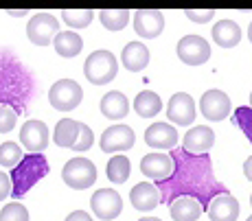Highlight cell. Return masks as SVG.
<instances>
[{
    "mask_svg": "<svg viewBox=\"0 0 252 221\" xmlns=\"http://www.w3.org/2000/svg\"><path fill=\"white\" fill-rule=\"evenodd\" d=\"M244 175H246V177H248V180L252 182V156H250L248 160L244 162Z\"/></svg>",
    "mask_w": 252,
    "mask_h": 221,
    "instance_id": "38",
    "label": "cell"
},
{
    "mask_svg": "<svg viewBox=\"0 0 252 221\" xmlns=\"http://www.w3.org/2000/svg\"><path fill=\"white\" fill-rule=\"evenodd\" d=\"M129 201L140 213H149V210H154L160 204V193H158V189L152 182H140L129 193Z\"/></svg>",
    "mask_w": 252,
    "mask_h": 221,
    "instance_id": "19",
    "label": "cell"
},
{
    "mask_svg": "<svg viewBox=\"0 0 252 221\" xmlns=\"http://www.w3.org/2000/svg\"><path fill=\"white\" fill-rule=\"evenodd\" d=\"M208 217L211 221H237L239 219V201L230 193L217 195L208 206Z\"/></svg>",
    "mask_w": 252,
    "mask_h": 221,
    "instance_id": "18",
    "label": "cell"
},
{
    "mask_svg": "<svg viewBox=\"0 0 252 221\" xmlns=\"http://www.w3.org/2000/svg\"><path fill=\"white\" fill-rule=\"evenodd\" d=\"M9 195H11V180H9L7 173L0 171V201L7 199Z\"/></svg>",
    "mask_w": 252,
    "mask_h": 221,
    "instance_id": "36",
    "label": "cell"
},
{
    "mask_svg": "<svg viewBox=\"0 0 252 221\" xmlns=\"http://www.w3.org/2000/svg\"><path fill=\"white\" fill-rule=\"evenodd\" d=\"M129 18H132V13L127 9H103L99 13L101 25L108 28V31H123L127 27Z\"/></svg>",
    "mask_w": 252,
    "mask_h": 221,
    "instance_id": "28",
    "label": "cell"
},
{
    "mask_svg": "<svg viewBox=\"0 0 252 221\" xmlns=\"http://www.w3.org/2000/svg\"><path fill=\"white\" fill-rule=\"evenodd\" d=\"M0 221H29V210L24 208L20 201H9L0 210Z\"/></svg>",
    "mask_w": 252,
    "mask_h": 221,
    "instance_id": "32",
    "label": "cell"
},
{
    "mask_svg": "<svg viewBox=\"0 0 252 221\" xmlns=\"http://www.w3.org/2000/svg\"><path fill=\"white\" fill-rule=\"evenodd\" d=\"M184 16H187L191 22H195V25H204V22L213 20L215 9H187V11H184Z\"/></svg>",
    "mask_w": 252,
    "mask_h": 221,
    "instance_id": "35",
    "label": "cell"
},
{
    "mask_svg": "<svg viewBox=\"0 0 252 221\" xmlns=\"http://www.w3.org/2000/svg\"><path fill=\"white\" fill-rule=\"evenodd\" d=\"M99 108H101V114H103L105 118H110V121H119V118L127 116L129 101L121 90H112V92H108L103 99H101Z\"/></svg>",
    "mask_w": 252,
    "mask_h": 221,
    "instance_id": "22",
    "label": "cell"
},
{
    "mask_svg": "<svg viewBox=\"0 0 252 221\" xmlns=\"http://www.w3.org/2000/svg\"><path fill=\"white\" fill-rule=\"evenodd\" d=\"M134 31H136L138 37L143 40H154L162 33L164 28V16L162 11H156V9H138L134 13Z\"/></svg>",
    "mask_w": 252,
    "mask_h": 221,
    "instance_id": "13",
    "label": "cell"
},
{
    "mask_svg": "<svg viewBox=\"0 0 252 221\" xmlns=\"http://www.w3.org/2000/svg\"><path fill=\"white\" fill-rule=\"evenodd\" d=\"M62 20L70 28H86L94 20V11L92 9H64L62 11Z\"/></svg>",
    "mask_w": 252,
    "mask_h": 221,
    "instance_id": "29",
    "label": "cell"
},
{
    "mask_svg": "<svg viewBox=\"0 0 252 221\" xmlns=\"http://www.w3.org/2000/svg\"><path fill=\"white\" fill-rule=\"evenodd\" d=\"M64 221H92V217L86 213V210H75V213H70Z\"/></svg>",
    "mask_w": 252,
    "mask_h": 221,
    "instance_id": "37",
    "label": "cell"
},
{
    "mask_svg": "<svg viewBox=\"0 0 252 221\" xmlns=\"http://www.w3.org/2000/svg\"><path fill=\"white\" fill-rule=\"evenodd\" d=\"M136 142V134L129 125H112L101 134V151L103 153H116L127 151Z\"/></svg>",
    "mask_w": 252,
    "mask_h": 221,
    "instance_id": "10",
    "label": "cell"
},
{
    "mask_svg": "<svg viewBox=\"0 0 252 221\" xmlns=\"http://www.w3.org/2000/svg\"><path fill=\"white\" fill-rule=\"evenodd\" d=\"M92 142H94V134H92V129L88 127V125L81 123L79 136H77V140H75V145H72V149H75V151H88V149L92 147Z\"/></svg>",
    "mask_w": 252,
    "mask_h": 221,
    "instance_id": "33",
    "label": "cell"
},
{
    "mask_svg": "<svg viewBox=\"0 0 252 221\" xmlns=\"http://www.w3.org/2000/svg\"><path fill=\"white\" fill-rule=\"evenodd\" d=\"M116 73H119V61L110 51H94L90 57H86L84 75L90 83L94 85L110 83L116 77Z\"/></svg>",
    "mask_w": 252,
    "mask_h": 221,
    "instance_id": "4",
    "label": "cell"
},
{
    "mask_svg": "<svg viewBox=\"0 0 252 221\" xmlns=\"http://www.w3.org/2000/svg\"><path fill=\"white\" fill-rule=\"evenodd\" d=\"M182 149L189 151L191 156H202V153H208L211 147L215 145V132L208 125H197V127H191L182 138Z\"/></svg>",
    "mask_w": 252,
    "mask_h": 221,
    "instance_id": "15",
    "label": "cell"
},
{
    "mask_svg": "<svg viewBox=\"0 0 252 221\" xmlns=\"http://www.w3.org/2000/svg\"><path fill=\"white\" fill-rule=\"evenodd\" d=\"M250 110H252V92H250Z\"/></svg>",
    "mask_w": 252,
    "mask_h": 221,
    "instance_id": "42",
    "label": "cell"
},
{
    "mask_svg": "<svg viewBox=\"0 0 252 221\" xmlns=\"http://www.w3.org/2000/svg\"><path fill=\"white\" fill-rule=\"evenodd\" d=\"M173 162V171L167 180L156 182V189L160 193V204L171 206L180 197H193L200 201V206L208 210L211 201L217 195L228 193L220 180H215L213 173V160L208 153L191 156L182 147L171 149L169 153Z\"/></svg>",
    "mask_w": 252,
    "mask_h": 221,
    "instance_id": "1",
    "label": "cell"
},
{
    "mask_svg": "<svg viewBox=\"0 0 252 221\" xmlns=\"http://www.w3.org/2000/svg\"><path fill=\"white\" fill-rule=\"evenodd\" d=\"M53 46H55L57 55L66 57V59H72V57H77L81 53V49H84V40H81L75 31H60L55 35V40H53Z\"/></svg>",
    "mask_w": 252,
    "mask_h": 221,
    "instance_id": "24",
    "label": "cell"
},
{
    "mask_svg": "<svg viewBox=\"0 0 252 221\" xmlns=\"http://www.w3.org/2000/svg\"><path fill=\"white\" fill-rule=\"evenodd\" d=\"M195 101H193L191 94L187 92H176L171 99H169L167 105V116L173 125H180V127H189L193 121H195Z\"/></svg>",
    "mask_w": 252,
    "mask_h": 221,
    "instance_id": "11",
    "label": "cell"
},
{
    "mask_svg": "<svg viewBox=\"0 0 252 221\" xmlns=\"http://www.w3.org/2000/svg\"><path fill=\"white\" fill-rule=\"evenodd\" d=\"M35 97L33 73L9 49H0V105L11 108L16 114L27 112Z\"/></svg>",
    "mask_w": 252,
    "mask_h": 221,
    "instance_id": "2",
    "label": "cell"
},
{
    "mask_svg": "<svg viewBox=\"0 0 252 221\" xmlns=\"http://www.w3.org/2000/svg\"><path fill=\"white\" fill-rule=\"evenodd\" d=\"M121 61L129 73H140L149 64V49L143 42H129L121 53Z\"/></svg>",
    "mask_w": 252,
    "mask_h": 221,
    "instance_id": "21",
    "label": "cell"
},
{
    "mask_svg": "<svg viewBox=\"0 0 252 221\" xmlns=\"http://www.w3.org/2000/svg\"><path fill=\"white\" fill-rule=\"evenodd\" d=\"M90 208L101 221H112L123 210V199L114 189H99L90 199Z\"/></svg>",
    "mask_w": 252,
    "mask_h": 221,
    "instance_id": "9",
    "label": "cell"
},
{
    "mask_svg": "<svg viewBox=\"0 0 252 221\" xmlns=\"http://www.w3.org/2000/svg\"><path fill=\"white\" fill-rule=\"evenodd\" d=\"M105 173H108V180L112 184H125L129 180V173H132V165L125 156H112Z\"/></svg>",
    "mask_w": 252,
    "mask_h": 221,
    "instance_id": "27",
    "label": "cell"
},
{
    "mask_svg": "<svg viewBox=\"0 0 252 221\" xmlns=\"http://www.w3.org/2000/svg\"><path fill=\"white\" fill-rule=\"evenodd\" d=\"M140 171L145 177L154 182H162L171 175L173 171V162L169 158V153H147L140 162Z\"/></svg>",
    "mask_w": 252,
    "mask_h": 221,
    "instance_id": "17",
    "label": "cell"
},
{
    "mask_svg": "<svg viewBox=\"0 0 252 221\" xmlns=\"http://www.w3.org/2000/svg\"><path fill=\"white\" fill-rule=\"evenodd\" d=\"M250 204H252V195H250Z\"/></svg>",
    "mask_w": 252,
    "mask_h": 221,
    "instance_id": "44",
    "label": "cell"
},
{
    "mask_svg": "<svg viewBox=\"0 0 252 221\" xmlns=\"http://www.w3.org/2000/svg\"><path fill=\"white\" fill-rule=\"evenodd\" d=\"M9 16H13V18H20V16H24V13H27V11H24V9H18V11H13V9H9Z\"/></svg>",
    "mask_w": 252,
    "mask_h": 221,
    "instance_id": "39",
    "label": "cell"
},
{
    "mask_svg": "<svg viewBox=\"0 0 252 221\" xmlns=\"http://www.w3.org/2000/svg\"><path fill=\"white\" fill-rule=\"evenodd\" d=\"M22 158H24V153H22L20 145H16V142H11V140L0 145V165H2L4 169H13Z\"/></svg>",
    "mask_w": 252,
    "mask_h": 221,
    "instance_id": "30",
    "label": "cell"
},
{
    "mask_svg": "<svg viewBox=\"0 0 252 221\" xmlns=\"http://www.w3.org/2000/svg\"><path fill=\"white\" fill-rule=\"evenodd\" d=\"M18 114L13 112L7 105H0V134H9L13 127H16Z\"/></svg>",
    "mask_w": 252,
    "mask_h": 221,
    "instance_id": "34",
    "label": "cell"
},
{
    "mask_svg": "<svg viewBox=\"0 0 252 221\" xmlns=\"http://www.w3.org/2000/svg\"><path fill=\"white\" fill-rule=\"evenodd\" d=\"M160 110H162V99L158 97L156 92H152V90H143V92H138L136 99H134V112L143 118L156 116Z\"/></svg>",
    "mask_w": 252,
    "mask_h": 221,
    "instance_id": "26",
    "label": "cell"
},
{
    "mask_svg": "<svg viewBox=\"0 0 252 221\" xmlns=\"http://www.w3.org/2000/svg\"><path fill=\"white\" fill-rule=\"evenodd\" d=\"M20 145L29 153H42L48 147V127L42 121H27L20 129Z\"/></svg>",
    "mask_w": 252,
    "mask_h": 221,
    "instance_id": "14",
    "label": "cell"
},
{
    "mask_svg": "<svg viewBox=\"0 0 252 221\" xmlns=\"http://www.w3.org/2000/svg\"><path fill=\"white\" fill-rule=\"evenodd\" d=\"M202 213H204V208L193 197H180L169 206V215L173 221H197L202 217Z\"/></svg>",
    "mask_w": 252,
    "mask_h": 221,
    "instance_id": "23",
    "label": "cell"
},
{
    "mask_svg": "<svg viewBox=\"0 0 252 221\" xmlns=\"http://www.w3.org/2000/svg\"><path fill=\"white\" fill-rule=\"evenodd\" d=\"M84 99V90L77 83L75 79H60L51 85V92H48V101H51V108L57 112H70Z\"/></svg>",
    "mask_w": 252,
    "mask_h": 221,
    "instance_id": "6",
    "label": "cell"
},
{
    "mask_svg": "<svg viewBox=\"0 0 252 221\" xmlns=\"http://www.w3.org/2000/svg\"><path fill=\"white\" fill-rule=\"evenodd\" d=\"M57 33H60V22H57V18L53 13H46V11L35 13L27 22V37L35 46H48L55 40Z\"/></svg>",
    "mask_w": 252,
    "mask_h": 221,
    "instance_id": "7",
    "label": "cell"
},
{
    "mask_svg": "<svg viewBox=\"0 0 252 221\" xmlns=\"http://www.w3.org/2000/svg\"><path fill=\"white\" fill-rule=\"evenodd\" d=\"M211 35L217 46H221V49H232V46H237L241 42V28L235 20H226L224 18V20L213 25Z\"/></svg>",
    "mask_w": 252,
    "mask_h": 221,
    "instance_id": "20",
    "label": "cell"
},
{
    "mask_svg": "<svg viewBox=\"0 0 252 221\" xmlns=\"http://www.w3.org/2000/svg\"><path fill=\"white\" fill-rule=\"evenodd\" d=\"M79 121H72V118H62L60 123L55 125V132H53V142L57 147H68L72 149L77 136H79Z\"/></svg>",
    "mask_w": 252,
    "mask_h": 221,
    "instance_id": "25",
    "label": "cell"
},
{
    "mask_svg": "<svg viewBox=\"0 0 252 221\" xmlns=\"http://www.w3.org/2000/svg\"><path fill=\"white\" fill-rule=\"evenodd\" d=\"M232 121H235L237 127L246 134V138H248L250 145H252V110L246 108V105L237 108L235 112H232Z\"/></svg>",
    "mask_w": 252,
    "mask_h": 221,
    "instance_id": "31",
    "label": "cell"
},
{
    "mask_svg": "<svg viewBox=\"0 0 252 221\" xmlns=\"http://www.w3.org/2000/svg\"><path fill=\"white\" fill-rule=\"evenodd\" d=\"M178 57L187 66H202L211 57V46L202 35H184L178 42Z\"/></svg>",
    "mask_w": 252,
    "mask_h": 221,
    "instance_id": "8",
    "label": "cell"
},
{
    "mask_svg": "<svg viewBox=\"0 0 252 221\" xmlns=\"http://www.w3.org/2000/svg\"><path fill=\"white\" fill-rule=\"evenodd\" d=\"M145 142L152 149L160 151H171L178 145V129L169 123H152L145 129Z\"/></svg>",
    "mask_w": 252,
    "mask_h": 221,
    "instance_id": "16",
    "label": "cell"
},
{
    "mask_svg": "<svg viewBox=\"0 0 252 221\" xmlns=\"http://www.w3.org/2000/svg\"><path fill=\"white\" fill-rule=\"evenodd\" d=\"M62 180L75 191H86L96 182V166L88 158H72L62 169Z\"/></svg>",
    "mask_w": 252,
    "mask_h": 221,
    "instance_id": "5",
    "label": "cell"
},
{
    "mask_svg": "<svg viewBox=\"0 0 252 221\" xmlns=\"http://www.w3.org/2000/svg\"><path fill=\"white\" fill-rule=\"evenodd\" d=\"M246 221H252V215H250V217H248V219H246Z\"/></svg>",
    "mask_w": 252,
    "mask_h": 221,
    "instance_id": "43",
    "label": "cell"
},
{
    "mask_svg": "<svg viewBox=\"0 0 252 221\" xmlns=\"http://www.w3.org/2000/svg\"><path fill=\"white\" fill-rule=\"evenodd\" d=\"M200 110L208 121H213V123L224 121L232 110L230 97L226 92H221V90H208L200 99Z\"/></svg>",
    "mask_w": 252,
    "mask_h": 221,
    "instance_id": "12",
    "label": "cell"
},
{
    "mask_svg": "<svg viewBox=\"0 0 252 221\" xmlns=\"http://www.w3.org/2000/svg\"><path fill=\"white\" fill-rule=\"evenodd\" d=\"M48 173V160L42 153H27L11 169V197H24ZM13 199V201H16Z\"/></svg>",
    "mask_w": 252,
    "mask_h": 221,
    "instance_id": "3",
    "label": "cell"
},
{
    "mask_svg": "<svg viewBox=\"0 0 252 221\" xmlns=\"http://www.w3.org/2000/svg\"><path fill=\"white\" fill-rule=\"evenodd\" d=\"M138 221H162V219H158V217H140Z\"/></svg>",
    "mask_w": 252,
    "mask_h": 221,
    "instance_id": "40",
    "label": "cell"
},
{
    "mask_svg": "<svg viewBox=\"0 0 252 221\" xmlns=\"http://www.w3.org/2000/svg\"><path fill=\"white\" fill-rule=\"evenodd\" d=\"M248 40H250V44H252V22H250V27H248Z\"/></svg>",
    "mask_w": 252,
    "mask_h": 221,
    "instance_id": "41",
    "label": "cell"
}]
</instances>
